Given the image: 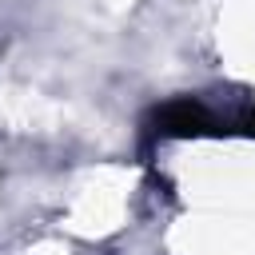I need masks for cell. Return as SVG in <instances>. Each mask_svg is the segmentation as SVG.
<instances>
[{
    "instance_id": "cell-1",
    "label": "cell",
    "mask_w": 255,
    "mask_h": 255,
    "mask_svg": "<svg viewBox=\"0 0 255 255\" xmlns=\"http://www.w3.org/2000/svg\"><path fill=\"white\" fill-rule=\"evenodd\" d=\"M199 124H203V112L195 104H171L163 112V131H171V135H191V131H199Z\"/></svg>"
}]
</instances>
